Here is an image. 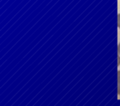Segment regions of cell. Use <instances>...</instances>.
<instances>
[{"label":"cell","mask_w":120,"mask_h":106,"mask_svg":"<svg viewBox=\"0 0 120 106\" xmlns=\"http://www.w3.org/2000/svg\"><path fill=\"white\" fill-rule=\"evenodd\" d=\"M118 94L120 95V80H118Z\"/></svg>","instance_id":"6da1fadb"},{"label":"cell","mask_w":120,"mask_h":106,"mask_svg":"<svg viewBox=\"0 0 120 106\" xmlns=\"http://www.w3.org/2000/svg\"><path fill=\"white\" fill-rule=\"evenodd\" d=\"M118 27L120 29V13L118 14Z\"/></svg>","instance_id":"7a4b0ae2"},{"label":"cell","mask_w":120,"mask_h":106,"mask_svg":"<svg viewBox=\"0 0 120 106\" xmlns=\"http://www.w3.org/2000/svg\"><path fill=\"white\" fill-rule=\"evenodd\" d=\"M118 54L120 55V42L118 43Z\"/></svg>","instance_id":"3957f363"},{"label":"cell","mask_w":120,"mask_h":106,"mask_svg":"<svg viewBox=\"0 0 120 106\" xmlns=\"http://www.w3.org/2000/svg\"><path fill=\"white\" fill-rule=\"evenodd\" d=\"M118 66H120V55H118Z\"/></svg>","instance_id":"277c9868"},{"label":"cell","mask_w":120,"mask_h":106,"mask_svg":"<svg viewBox=\"0 0 120 106\" xmlns=\"http://www.w3.org/2000/svg\"><path fill=\"white\" fill-rule=\"evenodd\" d=\"M118 80H120V71H118Z\"/></svg>","instance_id":"5b68a950"}]
</instances>
